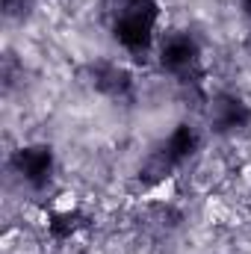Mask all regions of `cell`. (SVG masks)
I'll return each mask as SVG.
<instances>
[{
	"instance_id": "277c9868",
	"label": "cell",
	"mask_w": 251,
	"mask_h": 254,
	"mask_svg": "<svg viewBox=\"0 0 251 254\" xmlns=\"http://www.w3.org/2000/svg\"><path fill=\"white\" fill-rule=\"evenodd\" d=\"M160 65L178 77H189L198 68V45L189 36H172L166 39L163 51H160Z\"/></svg>"
},
{
	"instance_id": "6da1fadb",
	"label": "cell",
	"mask_w": 251,
	"mask_h": 254,
	"mask_svg": "<svg viewBox=\"0 0 251 254\" xmlns=\"http://www.w3.org/2000/svg\"><path fill=\"white\" fill-rule=\"evenodd\" d=\"M160 18V6L154 0H136L127 3L116 12V24H113V36L119 45H125L127 51L142 54L148 51L151 39H154V27Z\"/></svg>"
},
{
	"instance_id": "7a4b0ae2",
	"label": "cell",
	"mask_w": 251,
	"mask_h": 254,
	"mask_svg": "<svg viewBox=\"0 0 251 254\" xmlns=\"http://www.w3.org/2000/svg\"><path fill=\"white\" fill-rule=\"evenodd\" d=\"M12 166L15 172L30 184V187H45L51 181V172H54V151L48 145H27L21 151H15L12 157Z\"/></svg>"
},
{
	"instance_id": "52a82bcc",
	"label": "cell",
	"mask_w": 251,
	"mask_h": 254,
	"mask_svg": "<svg viewBox=\"0 0 251 254\" xmlns=\"http://www.w3.org/2000/svg\"><path fill=\"white\" fill-rule=\"evenodd\" d=\"M172 169H175V160L160 148V151H154L148 160H145V166L139 169V178L145 181V184H160V181H166L169 175H172Z\"/></svg>"
},
{
	"instance_id": "5b68a950",
	"label": "cell",
	"mask_w": 251,
	"mask_h": 254,
	"mask_svg": "<svg viewBox=\"0 0 251 254\" xmlns=\"http://www.w3.org/2000/svg\"><path fill=\"white\" fill-rule=\"evenodd\" d=\"M92 86L101 92V95H110V98H125L133 86L130 80V71L122 68L116 63H98L92 65Z\"/></svg>"
},
{
	"instance_id": "ba28073f",
	"label": "cell",
	"mask_w": 251,
	"mask_h": 254,
	"mask_svg": "<svg viewBox=\"0 0 251 254\" xmlns=\"http://www.w3.org/2000/svg\"><path fill=\"white\" fill-rule=\"evenodd\" d=\"M83 225H86V222H83V216H80L77 210H63V213H54V216H51L48 231H51V237H54V240L65 243V240H71Z\"/></svg>"
},
{
	"instance_id": "9c48e42d",
	"label": "cell",
	"mask_w": 251,
	"mask_h": 254,
	"mask_svg": "<svg viewBox=\"0 0 251 254\" xmlns=\"http://www.w3.org/2000/svg\"><path fill=\"white\" fill-rule=\"evenodd\" d=\"M243 9H246V15H251V0H243Z\"/></svg>"
},
{
	"instance_id": "8992f818",
	"label": "cell",
	"mask_w": 251,
	"mask_h": 254,
	"mask_svg": "<svg viewBox=\"0 0 251 254\" xmlns=\"http://www.w3.org/2000/svg\"><path fill=\"white\" fill-rule=\"evenodd\" d=\"M195 148H198V133H195V127H189V125H178L169 133L166 145H163V151L175 160V166L184 163L187 157H192Z\"/></svg>"
},
{
	"instance_id": "3957f363",
	"label": "cell",
	"mask_w": 251,
	"mask_h": 254,
	"mask_svg": "<svg viewBox=\"0 0 251 254\" xmlns=\"http://www.w3.org/2000/svg\"><path fill=\"white\" fill-rule=\"evenodd\" d=\"M251 122V110L249 104L237 95H216L210 101V125L216 133H234V130H243Z\"/></svg>"
}]
</instances>
